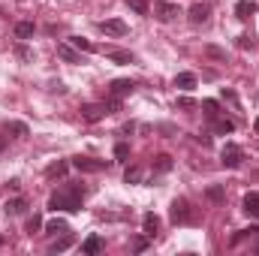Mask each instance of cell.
<instances>
[{"mask_svg":"<svg viewBox=\"0 0 259 256\" xmlns=\"http://www.w3.org/2000/svg\"><path fill=\"white\" fill-rule=\"evenodd\" d=\"M103 247H105V241H103L100 235H91V238L82 244V253H88V256H97V253H103Z\"/></svg>","mask_w":259,"mask_h":256,"instance_id":"obj_13","label":"cell"},{"mask_svg":"<svg viewBox=\"0 0 259 256\" xmlns=\"http://www.w3.org/2000/svg\"><path fill=\"white\" fill-rule=\"evenodd\" d=\"M124 181H127V184H139V181H142V169L139 166H130L124 172Z\"/></svg>","mask_w":259,"mask_h":256,"instance_id":"obj_25","label":"cell"},{"mask_svg":"<svg viewBox=\"0 0 259 256\" xmlns=\"http://www.w3.org/2000/svg\"><path fill=\"white\" fill-rule=\"evenodd\" d=\"M43 229V217L40 214H33L30 220H27V235H33V232H40Z\"/></svg>","mask_w":259,"mask_h":256,"instance_id":"obj_31","label":"cell"},{"mask_svg":"<svg viewBox=\"0 0 259 256\" xmlns=\"http://www.w3.org/2000/svg\"><path fill=\"white\" fill-rule=\"evenodd\" d=\"M253 130H256V133H259V118H256V124H253Z\"/></svg>","mask_w":259,"mask_h":256,"instance_id":"obj_38","label":"cell"},{"mask_svg":"<svg viewBox=\"0 0 259 256\" xmlns=\"http://www.w3.org/2000/svg\"><path fill=\"white\" fill-rule=\"evenodd\" d=\"M145 247H148V238H136V241H133V250H136V253H142Z\"/></svg>","mask_w":259,"mask_h":256,"instance_id":"obj_35","label":"cell"},{"mask_svg":"<svg viewBox=\"0 0 259 256\" xmlns=\"http://www.w3.org/2000/svg\"><path fill=\"white\" fill-rule=\"evenodd\" d=\"M169 169H172V157H169V154L154 157V172H169Z\"/></svg>","mask_w":259,"mask_h":256,"instance_id":"obj_23","label":"cell"},{"mask_svg":"<svg viewBox=\"0 0 259 256\" xmlns=\"http://www.w3.org/2000/svg\"><path fill=\"white\" fill-rule=\"evenodd\" d=\"M69 244H72V235H69V232H63V235H60V238H57V241L49 247V250H52V253H63Z\"/></svg>","mask_w":259,"mask_h":256,"instance_id":"obj_22","label":"cell"},{"mask_svg":"<svg viewBox=\"0 0 259 256\" xmlns=\"http://www.w3.org/2000/svg\"><path fill=\"white\" fill-rule=\"evenodd\" d=\"M214 133L217 136H226V133H235V121H229V118H214Z\"/></svg>","mask_w":259,"mask_h":256,"instance_id":"obj_15","label":"cell"},{"mask_svg":"<svg viewBox=\"0 0 259 256\" xmlns=\"http://www.w3.org/2000/svg\"><path fill=\"white\" fill-rule=\"evenodd\" d=\"M6 151V136H0V154Z\"/></svg>","mask_w":259,"mask_h":256,"instance_id":"obj_37","label":"cell"},{"mask_svg":"<svg viewBox=\"0 0 259 256\" xmlns=\"http://www.w3.org/2000/svg\"><path fill=\"white\" fill-rule=\"evenodd\" d=\"M208 15H211V6H208V3H193V6H190V21H193V24H205Z\"/></svg>","mask_w":259,"mask_h":256,"instance_id":"obj_10","label":"cell"},{"mask_svg":"<svg viewBox=\"0 0 259 256\" xmlns=\"http://www.w3.org/2000/svg\"><path fill=\"white\" fill-rule=\"evenodd\" d=\"M100 30H103L105 36H127V24H124L121 18H105V21H100Z\"/></svg>","mask_w":259,"mask_h":256,"instance_id":"obj_7","label":"cell"},{"mask_svg":"<svg viewBox=\"0 0 259 256\" xmlns=\"http://www.w3.org/2000/svg\"><path fill=\"white\" fill-rule=\"evenodd\" d=\"M100 54L108 57V60H115V63H133V51L118 49V46H105V49H100Z\"/></svg>","mask_w":259,"mask_h":256,"instance_id":"obj_6","label":"cell"},{"mask_svg":"<svg viewBox=\"0 0 259 256\" xmlns=\"http://www.w3.org/2000/svg\"><path fill=\"white\" fill-rule=\"evenodd\" d=\"M202 108H205V115H208L211 121L220 115V105H217V100H202Z\"/></svg>","mask_w":259,"mask_h":256,"instance_id":"obj_24","label":"cell"},{"mask_svg":"<svg viewBox=\"0 0 259 256\" xmlns=\"http://www.w3.org/2000/svg\"><path fill=\"white\" fill-rule=\"evenodd\" d=\"M24 208H27V202L18 196V199H9L6 205H3V211L9 214V217H18V214H24Z\"/></svg>","mask_w":259,"mask_h":256,"instance_id":"obj_17","label":"cell"},{"mask_svg":"<svg viewBox=\"0 0 259 256\" xmlns=\"http://www.w3.org/2000/svg\"><path fill=\"white\" fill-rule=\"evenodd\" d=\"M253 12H256V3H253V0H238V3H235V15H238L241 21H247Z\"/></svg>","mask_w":259,"mask_h":256,"instance_id":"obj_14","label":"cell"},{"mask_svg":"<svg viewBox=\"0 0 259 256\" xmlns=\"http://www.w3.org/2000/svg\"><path fill=\"white\" fill-rule=\"evenodd\" d=\"M66 172H69V163H66V160H57V163H52V166L46 169V178L54 181V178H63Z\"/></svg>","mask_w":259,"mask_h":256,"instance_id":"obj_16","label":"cell"},{"mask_svg":"<svg viewBox=\"0 0 259 256\" xmlns=\"http://www.w3.org/2000/svg\"><path fill=\"white\" fill-rule=\"evenodd\" d=\"M199 85V79L193 76V72H178L175 76V88H181V91H193Z\"/></svg>","mask_w":259,"mask_h":256,"instance_id":"obj_12","label":"cell"},{"mask_svg":"<svg viewBox=\"0 0 259 256\" xmlns=\"http://www.w3.org/2000/svg\"><path fill=\"white\" fill-rule=\"evenodd\" d=\"M85 187L82 184H66L63 190H57V193H52V199H49V208L52 211H66V214H76V211H82V199H85Z\"/></svg>","mask_w":259,"mask_h":256,"instance_id":"obj_1","label":"cell"},{"mask_svg":"<svg viewBox=\"0 0 259 256\" xmlns=\"http://www.w3.org/2000/svg\"><path fill=\"white\" fill-rule=\"evenodd\" d=\"M33 30H36V27H33V21H18V24H15V40H21V43H24V40H30Z\"/></svg>","mask_w":259,"mask_h":256,"instance_id":"obj_18","label":"cell"},{"mask_svg":"<svg viewBox=\"0 0 259 256\" xmlns=\"http://www.w3.org/2000/svg\"><path fill=\"white\" fill-rule=\"evenodd\" d=\"M154 15L160 21H172V18H178V6L175 3H166V0H157V3H154Z\"/></svg>","mask_w":259,"mask_h":256,"instance_id":"obj_8","label":"cell"},{"mask_svg":"<svg viewBox=\"0 0 259 256\" xmlns=\"http://www.w3.org/2000/svg\"><path fill=\"white\" fill-rule=\"evenodd\" d=\"M127 157H130V145H127V142H118V145H115V160L124 163Z\"/></svg>","mask_w":259,"mask_h":256,"instance_id":"obj_30","label":"cell"},{"mask_svg":"<svg viewBox=\"0 0 259 256\" xmlns=\"http://www.w3.org/2000/svg\"><path fill=\"white\" fill-rule=\"evenodd\" d=\"M72 166L79 172H103L108 169V160H94V157H72Z\"/></svg>","mask_w":259,"mask_h":256,"instance_id":"obj_5","label":"cell"},{"mask_svg":"<svg viewBox=\"0 0 259 256\" xmlns=\"http://www.w3.org/2000/svg\"><path fill=\"white\" fill-rule=\"evenodd\" d=\"M205 54L214 57V60H226V51H223V49H217V46H205Z\"/></svg>","mask_w":259,"mask_h":256,"instance_id":"obj_32","label":"cell"},{"mask_svg":"<svg viewBox=\"0 0 259 256\" xmlns=\"http://www.w3.org/2000/svg\"><path fill=\"white\" fill-rule=\"evenodd\" d=\"M253 250H256V253H259V241H256V247H253Z\"/></svg>","mask_w":259,"mask_h":256,"instance_id":"obj_39","label":"cell"},{"mask_svg":"<svg viewBox=\"0 0 259 256\" xmlns=\"http://www.w3.org/2000/svg\"><path fill=\"white\" fill-rule=\"evenodd\" d=\"M178 108H196V100H190V97H178Z\"/></svg>","mask_w":259,"mask_h":256,"instance_id":"obj_34","label":"cell"},{"mask_svg":"<svg viewBox=\"0 0 259 256\" xmlns=\"http://www.w3.org/2000/svg\"><path fill=\"white\" fill-rule=\"evenodd\" d=\"M142 226H145V235H148V238H154V235L160 232V217L148 211V214L142 217Z\"/></svg>","mask_w":259,"mask_h":256,"instance_id":"obj_11","label":"cell"},{"mask_svg":"<svg viewBox=\"0 0 259 256\" xmlns=\"http://www.w3.org/2000/svg\"><path fill=\"white\" fill-rule=\"evenodd\" d=\"M244 211L250 217H259V193H247L244 196Z\"/></svg>","mask_w":259,"mask_h":256,"instance_id":"obj_19","label":"cell"},{"mask_svg":"<svg viewBox=\"0 0 259 256\" xmlns=\"http://www.w3.org/2000/svg\"><path fill=\"white\" fill-rule=\"evenodd\" d=\"M72 46H76L79 51H97V46L91 40H82V36H72Z\"/></svg>","mask_w":259,"mask_h":256,"instance_id":"obj_27","label":"cell"},{"mask_svg":"<svg viewBox=\"0 0 259 256\" xmlns=\"http://www.w3.org/2000/svg\"><path fill=\"white\" fill-rule=\"evenodd\" d=\"M127 6L133 12H139V15H148V9H151V6H148V0H127Z\"/></svg>","mask_w":259,"mask_h":256,"instance_id":"obj_26","label":"cell"},{"mask_svg":"<svg viewBox=\"0 0 259 256\" xmlns=\"http://www.w3.org/2000/svg\"><path fill=\"white\" fill-rule=\"evenodd\" d=\"M196 214H193V205L187 199H175L172 202V223H193Z\"/></svg>","mask_w":259,"mask_h":256,"instance_id":"obj_3","label":"cell"},{"mask_svg":"<svg viewBox=\"0 0 259 256\" xmlns=\"http://www.w3.org/2000/svg\"><path fill=\"white\" fill-rule=\"evenodd\" d=\"M133 88H136V82H130V79H115L112 85H108V94H112V97H127V94H133Z\"/></svg>","mask_w":259,"mask_h":256,"instance_id":"obj_9","label":"cell"},{"mask_svg":"<svg viewBox=\"0 0 259 256\" xmlns=\"http://www.w3.org/2000/svg\"><path fill=\"white\" fill-rule=\"evenodd\" d=\"M79 112H82V121L97 124V121H103V118L108 115V108H105V102H85Z\"/></svg>","mask_w":259,"mask_h":256,"instance_id":"obj_4","label":"cell"},{"mask_svg":"<svg viewBox=\"0 0 259 256\" xmlns=\"http://www.w3.org/2000/svg\"><path fill=\"white\" fill-rule=\"evenodd\" d=\"M46 232L49 235H63V232H69V226H66V220H57V217H54V220L46 223Z\"/></svg>","mask_w":259,"mask_h":256,"instance_id":"obj_20","label":"cell"},{"mask_svg":"<svg viewBox=\"0 0 259 256\" xmlns=\"http://www.w3.org/2000/svg\"><path fill=\"white\" fill-rule=\"evenodd\" d=\"M105 108H108V115H112V112H121V97H108Z\"/></svg>","mask_w":259,"mask_h":256,"instance_id":"obj_33","label":"cell"},{"mask_svg":"<svg viewBox=\"0 0 259 256\" xmlns=\"http://www.w3.org/2000/svg\"><path fill=\"white\" fill-rule=\"evenodd\" d=\"M250 46H253L250 36H238V49H250Z\"/></svg>","mask_w":259,"mask_h":256,"instance_id":"obj_36","label":"cell"},{"mask_svg":"<svg viewBox=\"0 0 259 256\" xmlns=\"http://www.w3.org/2000/svg\"><path fill=\"white\" fill-rule=\"evenodd\" d=\"M6 133H15V136H27V124H21V121H9V124H6Z\"/></svg>","mask_w":259,"mask_h":256,"instance_id":"obj_29","label":"cell"},{"mask_svg":"<svg viewBox=\"0 0 259 256\" xmlns=\"http://www.w3.org/2000/svg\"><path fill=\"white\" fill-rule=\"evenodd\" d=\"M0 247H3V238H0Z\"/></svg>","mask_w":259,"mask_h":256,"instance_id":"obj_40","label":"cell"},{"mask_svg":"<svg viewBox=\"0 0 259 256\" xmlns=\"http://www.w3.org/2000/svg\"><path fill=\"white\" fill-rule=\"evenodd\" d=\"M57 54H60L66 63H79V60H82L79 51H76V49H69V46H57Z\"/></svg>","mask_w":259,"mask_h":256,"instance_id":"obj_21","label":"cell"},{"mask_svg":"<svg viewBox=\"0 0 259 256\" xmlns=\"http://www.w3.org/2000/svg\"><path fill=\"white\" fill-rule=\"evenodd\" d=\"M220 163H223L226 169H238V166L244 163V151L238 148L235 142H226V145H223V151H220Z\"/></svg>","mask_w":259,"mask_h":256,"instance_id":"obj_2","label":"cell"},{"mask_svg":"<svg viewBox=\"0 0 259 256\" xmlns=\"http://www.w3.org/2000/svg\"><path fill=\"white\" fill-rule=\"evenodd\" d=\"M205 196H208L211 202H223V199H226V190H223V187H208Z\"/></svg>","mask_w":259,"mask_h":256,"instance_id":"obj_28","label":"cell"}]
</instances>
